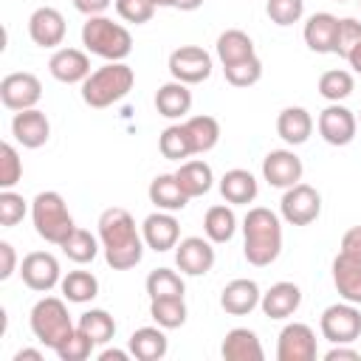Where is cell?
<instances>
[{"instance_id":"9a60e30c","label":"cell","mask_w":361,"mask_h":361,"mask_svg":"<svg viewBox=\"0 0 361 361\" xmlns=\"http://www.w3.org/2000/svg\"><path fill=\"white\" fill-rule=\"evenodd\" d=\"M302 172H305L302 158L293 149H271L262 158V178L276 189H288V186L299 183Z\"/></svg>"},{"instance_id":"7c38bea8","label":"cell","mask_w":361,"mask_h":361,"mask_svg":"<svg viewBox=\"0 0 361 361\" xmlns=\"http://www.w3.org/2000/svg\"><path fill=\"white\" fill-rule=\"evenodd\" d=\"M20 276L25 282V288L37 290V293H48L62 282V271L59 262L51 251H31L23 257L20 262Z\"/></svg>"},{"instance_id":"ffe728a7","label":"cell","mask_w":361,"mask_h":361,"mask_svg":"<svg viewBox=\"0 0 361 361\" xmlns=\"http://www.w3.org/2000/svg\"><path fill=\"white\" fill-rule=\"evenodd\" d=\"M259 299H262V293L254 279H231L220 290V307L228 316H248L259 305Z\"/></svg>"},{"instance_id":"2e32d148","label":"cell","mask_w":361,"mask_h":361,"mask_svg":"<svg viewBox=\"0 0 361 361\" xmlns=\"http://www.w3.org/2000/svg\"><path fill=\"white\" fill-rule=\"evenodd\" d=\"M141 237H144L147 248H152V251L161 254V251H169V248H175L180 243V226L172 217V212L158 209V212H152V214L144 217Z\"/></svg>"},{"instance_id":"5b68a950","label":"cell","mask_w":361,"mask_h":361,"mask_svg":"<svg viewBox=\"0 0 361 361\" xmlns=\"http://www.w3.org/2000/svg\"><path fill=\"white\" fill-rule=\"evenodd\" d=\"M31 220H34V231L45 240V243H54V245H62L76 223L68 212V203L59 192H39L34 200H31Z\"/></svg>"},{"instance_id":"5bb4252c","label":"cell","mask_w":361,"mask_h":361,"mask_svg":"<svg viewBox=\"0 0 361 361\" xmlns=\"http://www.w3.org/2000/svg\"><path fill=\"white\" fill-rule=\"evenodd\" d=\"M175 265L186 276H203L214 265V248L209 237H183L175 245Z\"/></svg>"},{"instance_id":"52a82bcc","label":"cell","mask_w":361,"mask_h":361,"mask_svg":"<svg viewBox=\"0 0 361 361\" xmlns=\"http://www.w3.org/2000/svg\"><path fill=\"white\" fill-rule=\"evenodd\" d=\"M319 330L330 344H353L361 336V310L353 302H336L324 307Z\"/></svg>"},{"instance_id":"f1b7e54d","label":"cell","mask_w":361,"mask_h":361,"mask_svg":"<svg viewBox=\"0 0 361 361\" xmlns=\"http://www.w3.org/2000/svg\"><path fill=\"white\" fill-rule=\"evenodd\" d=\"M149 200L158 209H164V212H180V209H186V203L192 197L180 189V183H178V178L172 172V175H155L152 178V183H149Z\"/></svg>"},{"instance_id":"3957f363","label":"cell","mask_w":361,"mask_h":361,"mask_svg":"<svg viewBox=\"0 0 361 361\" xmlns=\"http://www.w3.org/2000/svg\"><path fill=\"white\" fill-rule=\"evenodd\" d=\"M135 85V73L127 62H107L82 82V99L87 107H110L121 102Z\"/></svg>"},{"instance_id":"f5cc1de1","label":"cell","mask_w":361,"mask_h":361,"mask_svg":"<svg viewBox=\"0 0 361 361\" xmlns=\"http://www.w3.org/2000/svg\"><path fill=\"white\" fill-rule=\"evenodd\" d=\"M347 62H350V68H353L355 73H361V42L347 54Z\"/></svg>"},{"instance_id":"c3c4849f","label":"cell","mask_w":361,"mask_h":361,"mask_svg":"<svg viewBox=\"0 0 361 361\" xmlns=\"http://www.w3.org/2000/svg\"><path fill=\"white\" fill-rule=\"evenodd\" d=\"M338 254H344V257L361 262V226H353V228L344 231V237H341V251H338Z\"/></svg>"},{"instance_id":"cb8c5ba5","label":"cell","mask_w":361,"mask_h":361,"mask_svg":"<svg viewBox=\"0 0 361 361\" xmlns=\"http://www.w3.org/2000/svg\"><path fill=\"white\" fill-rule=\"evenodd\" d=\"M155 110L164 118H183L192 110V90H189V85H183L178 79L161 85L158 93H155Z\"/></svg>"},{"instance_id":"603a6c76","label":"cell","mask_w":361,"mask_h":361,"mask_svg":"<svg viewBox=\"0 0 361 361\" xmlns=\"http://www.w3.org/2000/svg\"><path fill=\"white\" fill-rule=\"evenodd\" d=\"M220 353H223L226 361H262V358H265L257 333L248 330V327H234V330H228L226 338H223Z\"/></svg>"},{"instance_id":"ee69618b","label":"cell","mask_w":361,"mask_h":361,"mask_svg":"<svg viewBox=\"0 0 361 361\" xmlns=\"http://www.w3.org/2000/svg\"><path fill=\"white\" fill-rule=\"evenodd\" d=\"M265 14L276 25H293L305 14V0H268L265 3Z\"/></svg>"},{"instance_id":"f6af8a7d","label":"cell","mask_w":361,"mask_h":361,"mask_svg":"<svg viewBox=\"0 0 361 361\" xmlns=\"http://www.w3.org/2000/svg\"><path fill=\"white\" fill-rule=\"evenodd\" d=\"M28 212V203L23 200V195H17L14 189H3L0 192V226L11 228L17 226Z\"/></svg>"},{"instance_id":"8fae6325","label":"cell","mask_w":361,"mask_h":361,"mask_svg":"<svg viewBox=\"0 0 361 361\" xmlns=\"http://www.w3.org/2000/svg\"><path fill=\"white\" fill-rule=\"evenodd\" d=\"M316 127H319V135L330 147H347L355 138V133H358V118H355V113L350 107H344L338 102H330L319 113Z\"/></svg>"},{"instance_id":"e575fe53","label":"cell","mask_w":361,"mask_h":361,"mask_svg":"<svg viewBox=\"0 0 361 361\" xmlns=\"http://www.w3.org/2000/svg\"><path fill=\"white\" fill-rule=\"evenodd\" d=\"M186 302L183 296H161V299H149V316L155 324H161L164 330H175L186 324Z\"/></svg>"},{"instance_id":"8d00e7d4","label":"cell","mask_w":361,"mask_h":361,"mask_svg":"<svg viewBox=\"0 0 361 361\" xmlns=\"http://www.w3.org/2000/svg\"><path fill=\"white\" fill-rule=\"evenodd\" d=\"M62 248V254L71 259V262H76V265H85V262H93L96 259V254H99V240L87 231V228H73V234L59 245Z\"/></svg>"},{"instance_id":"e0dca14e","label":"cell","mask_w":361,"mask_h":361,"mask_svg":"<svg viewBox=\"0 0 361 361\" xmlns=\"http://www.w3.org/2000/svg\"><path fill=\"white\" fill-rule=\"evenodd\" d=\"M28 37L39 48H56L65 39V17L54 6H39L28 17Z\"/></svg>"},{"instance_id":"7a4b0ae2","label":"cell","mask_w":361,"mask_h":361,"mask_svg":"<svg viewBox=\"0 0 361 361\" xmlns=\"http://www.w3.org/2000/svg\"><path fill=\"white\" fill-rule=\"evenodd\" d=\"M279 251H282V223L276 212L265 206L248 209V214L243 217V257L251 265L265 268L279 257Z\"/></svg>"},{"instance_id":"4fadbf2b","label":"cell","mask_w":361,"mask_h":361,"mask_svg":"<svg viewBox=\"0 0 361 361\" xmlns=\"http://www.w3.org/2000/svg\"><path fill=\"white\" fill-rule=\"evenodd\" d=\"M279 361H316V333L305 322H290L279 330L276 338Z\"/></svg>"},{"instance_id":"4dcf8cb0","label":"cell","mask_w":361,"mask_h":361,"mask_svg":"<svg viewBox=\"0 0 361 361\" xmlns=\"http://www.w3.org/2000/svg\"><path fill=\"white\" fill-rule=\"evenodd\" d=\"M248 56H254V39L245 31L228 28L217 37V59L223 62V68L234 65V62H243Z\"/></svg>"},{"instance_id":"b9f144b4","label":"cell","mask_w":361,"mask_h":361,"mask_svg":"<svg viewBox=\"0 0 361 361\" xmlns=\"http://www.w3.org/2000/svg\"><path fill=\"white\" fill-rule=\"evenodd\" d=\"M93 347H96V341H93L85 330L76 327V330H73V333H71L54 353H56L62 361H85V358L93 353Z\"/></svg>"},{"instance_id":"83f0119b","label":"cell","mask_w":361,"mask_h":361,"mask_svg":"<svg viewBox=\"0 0 361 361\" xmlns=\"http://www.w3.org/2000/svg\"><path fill=\"white\" fill-rule=\"evenodd\" d=\"M169 350V341L164 336V327H138L130 336V355H135L138 361H161Z\"/></svg>"},{"instance_id":"ab89813d","label":"cell","mask_w":361,"mask_h":361,"mask_svg":"<svg viewBox=\"0 0 361 361\" xmlns=\"http://www.w3.org/2000/svg\"><path fill=\"white\" fill-rule=\"evenodd\" d=\"M355 82H353V73L344 71V68H333V71H324L319 76V93L327 99V102H341L353 93Z\"/></svg>"},{"instance_id":"bcb514c9","label":"cell","mask_w":361,"mask_h":361,"mask_svg":"<svg viewBox=\"0 0 361 361\" xmlns=\"http://www.w3.org/2000/svg\"><path fill=\"white\" fill-rule=\"evenodd\" d=\"M358 42H361V20H355V17H341V20H338V31H336V48H333V54H338V56L347 59V54H350Z\"/></svg>"},{"instance_id":"7bdbcfd3","label":"cell","mask_w":361,"mask_h":361,"mask_svg":"<svg viewBox=\"0 0 361 361\" xmlns=\"http://www.w3.org/2000/svg\"><path fill=\"white\" fill-rule=\"evenodd\" d=\"M23 178V161L14 144H0V189H14Z\"/></svg>"},{"instance_id":"60d3db41","label":"cell","mask_w":361,"mask_h":361,"mask_svg":"<svg viewBox=\"0 0 361 361\" xmlns=\"http://www.w3.org/2000/svg\"><path fill=\"white\" fill-rule=\"evenodd\" d=\"M223 73H226V82H228V85H234V87H251V85H257V82L262 79V62H259V56L254 54V56H248V59H243V62L226 65Z\"/></svg>"},{"instance_id":"8992f818","label":"cell","mask_w":361,"mask_h":361,"mask_svg":"<svg viewBox=\"0 0 361 361\" xmlns=\"http://www.w3.org/2000/svg\"><path fill=\"white\" fill-rule=\"evenodd\" d=\"M31 333L37 336L39 344L56 350L76 327L71 322V313H68V305L59 299V296H42L34 307H31Z\"/></svg>"},{"instance_id":"ba28073f","label":"cell","mask_w":361,"mask_h":361,"mask_svg":"<svg viewBox=\"0 0 361 361\" xmlns=\"http://www.w3.org/2000/svg\"><path fill=\"white\" fill-rule=\"evenodd\" d=\"M279 214L290 226H310L322 214V195L310 183H293L279 200Z\"/></svg>"},{"instance_id":"681fc988","label":"cell","mask_w":361,"mask_h":361,"mask_svg":"<svg viewBox=\"0 0 361 361\" xmlns=\"http://www.w3.org/2000/svg\"><path fill=\"white\" fill-rule=\"evenodd\" d=\"M14 271H17V254H14V245L3 240V243H0V279H8Z\"/></svg>"},{"instance_id":"816d5d0a","label":"cell","mask_w":361,"mask_h":361,"mask_svg":"<svg viewBox=\"0 0 361 361\" xmlns=\"http://www.w3.org/2000/svg\"><path fill=\"white\" fill-rule=\"evenodd\" d=\"M110 3L113 0H73V8L82 11V14H87V17H93V14H104V8Z\"/></svg>"},{"instance_id":"f546056e","label":"cell","mask_w":361,"mask_h":361,"mask_svg":"<svg viewBox=\"0 0 361 361\" xmlns=\"http://www.w3.org/2000/svg\"><path fill=\"white\" fill-rule=\"evenodd\" d=\"M175 178H178L180 189H183L189 197L206 195V192L212 189V183H214V172H212V166H209L206 161H183V164L178 166Z\"/></svg>"},{"instance_id":"4316f807","label":"cell","mask_w":361,"mask_h":361,"mask_svg":"<svg viewBox=\"0 0 361 361\" xmlns=\"http://www.w3.org/2000/svg\"><path fill=\"white\" fill-rule=\"evenodd\" d=\"M333 285L344 302L361 305V262L338 254L333 259Z\"/></svg>"},{"instance_id":"1f68e13d","label":"cell","mask_w":361,"mask_h":361,"mask_svg":"<svg viewBox=\"0 0 361 361\" xmlns=\"http://www.w3.org/2000/svg\"><path fill=\"white\" fill-rule=\"evenodd\" d=\"M203 231L212 243H228L237 231V214L231 206H209L206 209V217H203Z\"/></svg>"},{"instance_id":"d590c367","label":"cell","mask_w":361,"mask_h":361,"mask_svg":"<svg viewBox=\"0 0 361 361\" xmlns=\"http://www.w3.org/2000/svg\"><path fill=\"white\" fill-rule=\"evenodd\" d=\"M158 149H161V155H164L166 161H183V158L195 155L192 138H189V133H186L183 124H169V127L161 133V138H158Z\"/></svg>"},{"instance_id":"91938a15","label":"cell","mask_w":361,"mask_h":361,"mask_svg":"<svg viewBox=\"0 0 361 361\" xmlns=\"http://www.w3.org/2000/svg\"><path fill=\"white\" fill-rule=\"evenodd\" d=\"M358 124H361V116H358Z\"/></svg>"},{"instance_id":"d6a6232c","label":"cell","mask_w":361,"mask_h":361,"mask_svg":"<svg viewBox=\"0 0 361 361\" xmlns=\"http://www.w3.org/2000/svg\"><path fill=\"white\" fill-rule=\"evenodd\" d=\"M183 127H186V133L192 138L195 155H203V152L214 149L217 141H220V124H217L214 116H192V118L183 121Z\"/></svg>"},{"instance_id":"680465c9","label":"cell","mask_w":361,"mask_h":361,"mask_svg":"<svg viewBox=\"0 0 361 361\" xmlns=\"http://www.w3.org/2000/svg\"><path fill=\"white\" fill-rule=\"evenodd\" d=\"M336 3H347V0H336Z\"/></svg>"},{"instance_id":"d4e9b609","label":"cell","mask_w":361,"mask_h":361,"mask_svg":"<svg viewBox=\"0 0 361 361\" xmlns=\"http://www.w3.org/2000/svg\"><path fill=\"white\" fill-rule=\"evenodd\" d=\"M276 133L285 144L290 147H299L310 138L313 133V116L305 110V107H285L279 116H276Z\"/></svg>"},{"instance_id":"94428289","label":"cell","mask_w":361,"mask_h":361,"mask_svg":"<svg viewBox=\"0 0 361 361\" xmlns=\"http://www.w3.org/2000/svg\"><path fill=\"white\" fill-rule=\"evenodd\" d=\"M358 3H361V0H358Z\"/></svg>"},{"instance_id":"d6986e66","label":"cell","mask_w":361,"mask_h":361,"mask_svg":"<svg viewBox=\"0 0 361 361\" xmlns=\"http://www.w3.org/2000/svg\"><path fill=\"white\" fill-rule=\"evenodd\" d=\"M11 135L17 138V144H23L25 149H39L48 138H51V124L48 116L37 107L31 110H20L11 118Z\"/></svg>"},{"instance_id":"6f0895ef","label":"cell","mask_w":361,"mask_h":361,"mask_svg":"<svg viewBox=\"0 0 361 361\" xmlns=\"http://www.w3.org/2000/svg\"><path fill=\"white\" fill-rule=\"evenodd\" d=\"M152 3H155V8H166V6L175 8V0H152Z\"/></svg>"},{"instance_id":"9c48e42d","label":"cell","mask_w":361,"mask_h":361,"mask_svg":"<svg viewBox=\"0 0 361 361\" xmlns=\"http://www.w3.org/2000/svg\"><path fill=\"white\" fill-rule=\"evenodd\" d=\"M169 73L183 85H200L212 76V56L200 45H180L169 54Z\"/></svg>"},{"instance_id":"30bf717a","label":"cell","mask_w":361,"mask_h":361,"mask_svg":"<svg viewBox=\"0 0 361 361\" xmlns=\"http://www.w3.org/2000/svg\"><path fill=\"white\" fill-rule=\"evenodd\" d=\"M42 99V82L28 73V71H14L8 76L0 79V102L20 113V110H31L37 107V102Z\"/></svg>"},{"instance_id":"ac0fdd59","label":"cell","mask_w":361,"mask_h":361,"mask_svg":"<svg viewBox=\"0 0 361 361\" xmlns=\"http://www.w3.org/2000/svg\"><path fill=\"white\" fill-rule=\"evenodd\" d=\"M48 71L56 82L62 85H76V82H85L93 71H90V59L85 51L79 48H56L48 59Z\"/></svg>"},{"instance_id":"9f6ffc18","label":"cell","mask_w":361,"mask_h":361,"mask_svg":"<svg viewBox=\"0 0 361 361\" xmlns=\"http://www.w3.org/2000/svg\"><path fill=\"white\" fill-rule=\"evenodd\" d=\"M23 358H31V361H42V353L39 350H20L14 355V361H23Z\"/></svg>"},{"instance_id":"44dd1931","label":"cell","mask_w":361,"mask_h":361,"mask_svg":"<svg viewBox=\"0 0 361 361\" xmlns=\"http://www.w3.org/2000/svg\"><path fill=\"white\" fill-rule=\"evenodd\" d=\"M299 305H302V290L293 282H276L259 299V307L268 319H288L299 310Z\"/></svg>"},{"instance_id":"7dc6e473","label":"cell","mask_w":361,"mask_h":361,"mask_svg":"<svg viewBox=\"0 0 361 361\" xmlns=\"http://www.w3.org/2000/svg\"><path fill=\"white\" fill-rule=\"evenodd\" d=\"M116 11L124 23H133V25H144L152 20L155 14V3L152 0H116Z\"/></svg>"},{"instance_id":"f35d334b","label":"cell","mask_w":361,"mask_h":361,"mask_svg":"<svg viewBox=\"0 0 361 361\" xmlns=\"http://www.w3.org/2000/svg\"><path fill=\"white\" fill-rule=\"evenodd\" d=\"M147 293H149V299L183 296L186 293V285H183V276L178 271H172V268H155L147 276Z\"/></svg>"},{"instance_id":"db71d44e","label":"cell","mask_w":361,"mask_h":361,"mask_svg":"<svg viewBox=\"0 0 361 361\" xmlns=\"http://www.w3.org/2000/svg\"><path fill=\"white\" fill-rule=\"evenodd\" d=\"M99 361H127V353L124 350H104V353H99Z\"/></svg>"},{"instance_id":"f907efd6","label":"cell","mask_w":361,"mask_h":361,"mask_svg":"<svg viewBox=\"0 0 361 361\" xmlns=\"http://www.w3.org/2000/svg\"><path fill=\"white\" fill-rule=\"evenodd\" d=\"M324 361H361V353L353 347H344V344H333L324 353Z\"/></svg>"},{"instance_id":"277c9868","label":"cell","mask_w":361,"mask_h":361,"mask_svg":"<svg viewBox=\"0 0 361 361\" xmlns=\"http://www.w3.org/2000/svg\"><path fill=\"white\" fill-rule=\"evenodd\" d=\"M82 45L107 62H124L133 51V37L121 23H113L104 14H93L82 25Z\"/></svg>"},{"instance_id":"11a10c76","label":"cell","mask_w":361,"mask_h":361,"mask_svg":"<svg viewBox=\"0 0 361 361\" xmlns=\"http://www.w3.org/2000/svg\"><path fill=\"white\" fill-rule=\"evenodd\" d=\"M206 0H175V8H180V11H195V8H200Z\"/></svg>"},{"instance_id":"836d02e7","label":"cell","mask_w":361,"mask_h":361,"mask_svg":"<svg viewBox=\"0 0 361 361\" xmlns=\"http://www.w3.org/2000/svg\"><path fill=\"white\" fill-rule=\"evenodd\" d=\"M59 288H62V296L73 305H85L99 296V279L90 271H68L62 276Z\"/></svg>"},{"instance_id":"6da1fadb","label":"cell","mask_w":361,"mask_h":361,"mask_svg":"<svg viewBox=\"0 0 361 361\" xmlns=\"http://www.w3.org/2000/svg\"><path fill=\"white\" fill-rule=\"evenodd\" d=\"M99 240L104 248V259L113 271H130L144 257V237L135 228V220L127 209L110 206L99 214Z\"/></svg>"},{"instance_id":"74e56055","label":"cell","mask_w":361,"mask_h":361,"mask_svg":"<svg viewBox=\"0 0 361 361\" xmlns=\"http://www.w3.org/2000/svg\"><path fill=\"white\" fill-rule=\"evenodd\" d=\"M76 327L85 330L96 344H107V341L116 336V322H113V316H110L107 310H102V307L85 310V313L79 316V324H76Z\"/></svg>"},{"instance_id":"7402d4cb","label":"cell","mask_w":361,"mask_h":361,"mask_svg":"<svg viewBox=\"0 0 361 361\" xmlns=\"http://www.w3.org/2000/svg\"><path fill=\"white\" fill-rule=\"evenodd\" d=\"M336 31H338V17L327 14V11H316L313 17H307L305 23V45L316 54H333L336 48Z\"/></svg>"},{"instance_id":"484cf974","label":"cell","mask_w":361,"mask_h":361,"mask_svg":"<svg viewBox=\"0 0 361 361\" xmlns=\"http://www.w3.org/2000/svg\"><path fill=\"white\" fill-rule=\"evenodd\" d=\"M259 186H257V178L248 172V169H228L223 178H220V195L226 203L231 206H248L254 197H257Z\"/></svg>"}]
</instances>
